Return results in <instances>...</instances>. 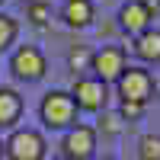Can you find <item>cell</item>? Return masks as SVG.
Segmentation results:
<instances>
[{"label": "cell", "mask_w": 160, "mask_h": 160, "mask_svg": "<svg viewBox=\"0 0 160 160\" xmlns=\"http://www.w3.org/2000/svg\"><path fill=\"white\" fill-rule=\"evenodd\" d=\"M128 61H125V48L118 45H102L99 51H93V64L90 71L96 80H102V83H118V77L125 74Z\"/></svg>", "instance_id": "cell-3"}, {"label": "cell", "mask_w": 160, "mask_h": 160, "mask_svg": "<svg viewBox=\"0 0 160 160\" xmlns=\"http://www.w3.org/2000/svg\"><path fill=\"white\" fill-rule=\"evenodd\" d=\"M118 99L122 102H144L154 96V77L144 68H125V74L118 77Z\"/></svg>", "instance_id": "cell-4"}, {"label": "cell", "mask_w": 160, "mask_h": 160, "mask_svg": "<svg viewBox=\"0 0 160 160\" xmlns=\"http://www.w3.org/2000/svg\"><path fill=\"white\" fill-rule=\"evenodd\" d=\"M26 16L32 19V26H45V22L51 19V7H48V3H42V0H32L29 10H26Z\"/></svg>", "instance_id": "cell-15"}, {"label": "cell", "mask_w": 160, "mask_h": 160, "mask_svg": "<svg viewBox=\"0 0 160 160\" xmlns=\"http://www.w3.org/2000/svg\"><path fill=\"white\" fill-rule=\"evenodd\" d=\"M16 32H19V26L13 16H7V13H0V51L10 48L13 42H16Z\"/></svg>", "instance_id": "cell-12"}, {"label": "cell", "mask_w": 160, "mask_h": 160, "mask_svg": "<svg viewBox=\"0 0 160 160\" xmlns=\"http://www.w3.org/2000/svg\"><path fill=\"white\" fill-rule=\"evenodd\" d=\"M38 115H42L45 128H55V131H68L77 125V102L71 93L64 90H48L42 96V106H38Z\"/></svg>", "instance_id": "cell-1"}, {"label": "cell", "mask_w": 160, "mask_h": 160, "mask_svg": "<svg viewBox=\"0 0 160 160\" xmlns=\"http://www.w3.org/2000/svg\"><path fill=\"white\" fill-rule=\"evenodd\" d=\"M151 19H154V13L148 10V3L144 0H128V3L118 10V22H122V29L131 32V35H141V32H148L151 29Z\"/></svg>", "instance_id": "cell-8"}, {"label": "cell", "mask_w": 160, "mask_h": 160, "mask_svg": "<svg viewBox=\"0 0 160 160\" xmlns=\"http://www.w3.org/2000/svg\"><path fill=\"white\" fill-rule=\"evenodd\" d=\"M93 160H115V157H112V154H102V157L96 154V157H93Z\"/></svg>", "instance_id": "cell-18"}, {"label": "cell", "mask_w": 160, "mask_h": 160, "mask_svg": "<svg viewBox=\"0 0 160 160\" xmlns=\"http://www.w3.org/2000/svg\"><path fill=\"white\" fill-rule=\"evenodd\" d=\"M0 157H3V144H0Z\"/></svg>", "instance_id": "cell-20"}, {"label": "cell", "mask_w": 160, "mask_h": 160, "mask_svg": "<svg viewBox=\"0 0 160 160\" xmlns=\"http://www.w3.org/2000/svg\"><path fill=\"white\" fill-rule=\"evenodd\" d=\"M61 16H64V22H68L71 29H83L93 19V3L90 0H64Z\"/></svg>", "instance_id": "cell-10"}, {"label": "cell", "mask_w": 160, "mask_h": 160, "mask_svg": "<svg viewBox=\"0 0 160 160\" xmlns=\"http://www.w3.org/2000/svg\"><path fill=\"white\" fill-rule=\"evenodd\" d=\"M135 51L141 61H151V64H160V29H148L135 38Z\"/></svg>", "instance_id": "cell-11"}, {"label": "cell", "mask_w": 160, "mask_h": 160, "mask_svg": "<svg viewBox=\"0 0 160 160\" xmlns=\"http://www.w3.org/2000/svg\"><path fill=\"white\" fill-rule=\"evenodd\" d=\"M118 115H122L125 122H138L144 115V102H122L118 106Z\"/></svg>", "instance_id": "cell-17"}, {"label": "cell", "mask_w": 160, "mask_h": 160, "mask_svg": "<svg viewBox=\"0 0 160 160\" xmlns=\"http://www.w3.org/2000/svg\"><path fill=\"white\" fill-rule=\"evenodd\" d=\"M71 96H74L80 112H102L106 99H109V90H106V83L96 80V77H77L74 87H71Z\"/></svg>", "instance_id": "cell-6"}, {"label": "cell", "mask_w": 160, "mask_h": 160, "mask_svg": "<svg viewBox=\"0 0 160 160\" xmlns=\"http://www.w3.org/2000/svg\"><path fill=\"white\" fill-rule=\"evenodd\" d=\"M61 154L68 160H93L96 157V128L90 125H74L61 138Z\"/></svg>", "instance_id": "cell-5"}, {"label": "cell", "mask_w": 160, "mask_h": 160, "mask_svg": "<svg viewBox=\"0 0 160 160\" xmlns=\"http://www.w3.org/2000/svg\"><path fill=\"white\" fill-rule=\"evenodd\" d=\"M122 125H125V118L122 115H118V112H106L102 109V118H99V131H102V135H118V131H122Z\"/></svg>", "instance_id": "cell-14"}, {"label": "cell", "mask_w": 160, "mask_h": 160, "mask_svg": "<svg viewBox=\"0 0 160 160\" xmlns=\"http://www.w3.org/2000/svg\"><path fill=\"white\" fill-rule=\"evenodd\" d=\"M138 157L141 160H160V135H144L138 141Z\"/></svg>", "instance_id": "cell-13"}, {"label": "cell", "mask_w": 160, "mask_h": 160, "mask_svg": "<svg viewBox=\"0 0 160 160\" xmlns=\"http://www.w3.org/2000/svg\"><path fill=\"white\" fill-rule=\"evenodd\" d=\"M10 71L16 74L19 80H42L45 71H48V64H45V55L38 51L35 45H22L13 51V58H10Z\"/></svg>", "instance_id": "cell-7"}, {"label": "cell", "mask_w": 160, "mask_h": 160, "mask_svg": "<svg viewBox=\"0 0 160 160\" xmlns=\"http://www.w3.org/2000/svg\"><path fill=\"white\" fill-rule=\"evenodd\" d=\"M48 144L42 138V131L35 128H16L3 141V157L7 160H45Z\"/></svg>", "instance_id": "cell-2"}, {"label": "cell", "mask_w": 160, "mask_h": 160, "mask_svg": "<svg viewBox=\"0 0 160 160\" xmlns=\"http://www.w3.org/2000/svg\"><path fill=\"white\" fill-rule=\"evenodd\" d=\"M55 160H68V157H64V154H58V157H55Z\"/></svg>", "instance_id": "cell-19"}, {"label": "cell", "mask_w": 160, "mask_h": 160, "mask_svg": "<svg viewBox=\"0 0 160 160\" xmlns=\"http://www.w3.org/2000/svg\"><path fill=\"white\" fill-rule=\"evenodd\" d=\"M22 115V96L13 87H0V128H13Z\"/></svg>", "instance_id": "cell-9"}, {"label": "cell", "mask_w": 160, "mask_h": 160, "mask_svg": "<svg viewBox=\"0 0 160 160\" xmlns=\"http://www.w3.org/2000/svg\"><path fill=\"white\" fill-rule=\"evenodd\" d=\"M68 64H71V71H90L93 51H87V48H74L71 55H68Z\"/></svg>", "instance_id": "cell-16"}]
</instances>
